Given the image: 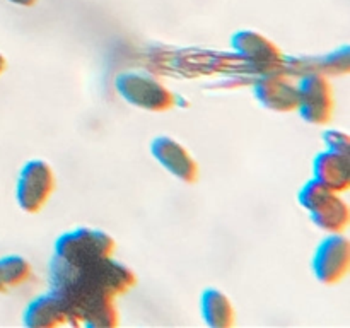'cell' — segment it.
<instances>
[{
  "label": "cell",
  "mask_w": 350,
  "mask_h": 328,
  "mask_svg": "<svg viewBox=\"0 0 350 328\" xmlns=\"http://www.w3.org/2000/svg\"><path fill=\"white\" fill-rule=\"evenodd\" d=\"M31 277H33V265L26 256H0V292L24 286Z\"/></svg>",
  "instance_id": "15"
},
{
  "label": "cell",
  "mask_w": 350,
  "mask_h": 328,
  "mask_svg": "<svg viewBox=\"0 0 350 328\" xmlns=\"http://www.w3.org/2000/svg\"><path fill=\"white\" fill-rule=\"evenodd\" d=\"M231 48L256 68L275 72L286 62L282 48L265 34L253 29H239L231 36Z\"/></svg>",
  "instance_id": "8"
},
{
  "label": "cell",
  "mask_w": 350,
  "mask_h": 328,
  "mask_svg": "<svg viewBox=\"0 0 350 328\" xmlns=\"http://www.w3.org/2000/svg\"><path fill=\"white\" fill-rule=\"evenodd\" d=\"M253 98L273 113H294L299 105V89L289 75L280 70L267 72L253 84Z\"/></svg>",
  "instance_id": "10"
},
{
  "label": "cell",
  "mask_w": 350,
  "mask_h": 328,
  "mask_svg": "<svg viewBox=\"0 0 350 328\" xmlns=\"http://www.w3.org/2000/svg\"><path fill=\"white\" fill-rule=\"evenodd\" d=\"M200 314L211 328H231L236 323V310L231 297L217 287L202 290Z\"/></svg>",
  "instance_id": "13"
},
{
  "label": "cell",
  "mask_w": 350,
  "mask_h": 328,
  "mask_svg": "<svg viewBox=\"0 0 350 328\" xmlns=\"http://www.w3.org/2000/svg\"><path fill=\"white\" fill-rule=\"evenodd\" d=\"M150 154L161 167L181 183L193 184L200 178V166L190 150L170 135H157L150 142Z\"/></svg>",
  "instance_id": "9"
},
{
  "label": "cell",
  "mask_w": 350,
  "mask_h": 328,
  "mask_svg": "<svg viewBox=\"0 0 350 328\" xmlns=\"http://www.w3.org/2000/svg\"><path fill=\"white\" fill-rule=\"evenodd\" d=\"M5 68H7V58L3 57V53H0V75L5 72Z\"/></svg>",
  "instance_id": "18"
},
{
  "label": "cell",
  "mask_w": 350,
  "mask_h": 328,
  "mask_svg": "<svg viewBox=\"0 0 350 328\" xmlns=\"http://www.w3.org/2000/svg\"><path fill=\"white\" fill-rule=\"evenodd\" d=\"M23 323L27 328H58L70 325V320L60 296L48 290L27 303L23 313Z\"/></svg>",
  "instance_id": "11"
},
{
  "label": "cell",
  "mask_w": 350,
  "mask_h": 328,
  "mask_svg": "<svg viewBox=\"0 0 350 328\" xmlns=\"http://www.w3.org/2000/svg\"><path fill=\"white\" fill-rule=\"evenodd\" d=\"M297 202L310 215L311 222L327 234L347 231L350 207L338 191L311 178L297 191Z\"/></svg>",
  "instance_id": "2"
},
{
  "label": "cell",
  "mask_w": 350,
  "mask_h": 328,
  "mask_svg": "<svg viewBox=\"0 0 350 328\" xmlns=\"http://www.w3.org/2000/svg\"><path fill=\"white\" fill-rule=\"evenodd\" d=\"M311 269L323 286H337L350 270V239L345 232H328L314 249Z\"/></svg>",
  "instance_id": "7"
},
{
  "label": "cell",
  "mask_w": 350,
  "mask_h": 328,
  "mask_svg": "<svg viewBox=\"0 0 350 328\" xmlns=\"http://www.w3.org/2000/svg\"><path fill=\"white\" fill-rule=\"evenodd\" d=\"M50 290L60 296L67 308L72 327H81L82 311L98 297L123 296L137 286V273L115 256L70 265L57 256L48 262Z\"/></svg>",
  "instance_id": "1"
},
{
  "label": "cell",
  "mask_w": 350,
  "mask_h": 328,
  "mask_svg": "<svg viewBox=\"0 0 350 328\" xmlns=\"http://www.w3.org/2000/svg\"><path fill=\"white\" fill-rule=\"evenodd\" d=\"M115 249L116 241L108 231L79 226L58 236L53 245V256L70 265H82L115 256Z\"/></svg>",
  "instance_id": "3"
},
{
  "label": "cell",
  "mask_w": 350,
  "mask_h": 328,
  "mask_svg": "<svg viewBox=\"0 0 350 328\" xmlns=\"http://www.w3.org/2000/svg\"><path fill=\"white\" fill-rule=\"evenodd\" d=\"M9 3H14L17 7H24V9H29V7H34L38 3V0H7Z\"/></svg>",
  "instance_id": "17"
},
{
  "label": "cell",
  "mask_w": 350,
  "mask_h": 328,
  "mask_svg": "<svg viewBox=\"0 0 350 328\" xmlns=\"http://www.w3.org/2000/svg\"><path fill=\"white\" fill-rule=\"evenodd\" d=\"M120 325V310L116 297H98L82 311L81 327L115 328Z\"/></svg>",
  "instance_id": "14"
},
{
  "label": "cell",
  "mask_w": 350,
  "mask_h": 328,
  "mask_svg": "<svg viewBox=\"0 0 350 328\" xmlns=\"http://www.w3.org/2000/svg\"><path fill=\"white\" fill-rule=\"evenodd\" d=\"M313 180L338 193L350 190V156L321 150L313 159Z\"/></svg>",
  "instance_id": "12"
},
{
  "label": "cell",
  "mask_w": 350,
  "mask_h": 328,
  "mask_svg": "<svg viewBox=\"0 0 350 328\" xmlns=\"http://www.w3.org/2000/svg\"><path fill=\"white\" fill-rule=\"evenodd\" d=\"M299 105L297 113L306 123L323 126L332 122L335 113L334 85L323 72H310L297 82Z\"/></svg>",
  "instance_id": "6"
},
{
  "label": "cell",
  "mask_w": 350,
  "mask_h": 328,
  "mask_svg": "<svg viewBox=\"0 0 350 328\" xmlns=\"http://www.w3.org/2000/svg\"><path fill=\"white\" fill-rule=\"evenodd\" d=\"M57 188L53 166L44 159H31L21 167L16 181V202L26 214H38L46 207Z\"/></svg>",
  "instance_id": "5"
},
{
  "label": "cell",
  "mask_w": 350,
  "mask_h": 328,
  "mask_svg": "<svg viewBox=\"0 0 350 328\" xmlns=\"http://www.w3.org/2000/svg\"><path fill=\"white\" fill-rule=\"evenodd\" d=\"M321 140H323L325 149L327 150L344 154V156H350V135L347 132H344V130H325L323 135H321Z\"/></svg>",
  "instance_id": "16"
},
{
  "label": "cell",
  "mask_w": 350,
  "mask_h": 328,
  "mask_svg": "<svg viewBox=\"0 0 350 328\" xmlns=\"http://www.w3.org/2000/svg\"><path fill=\"white\" fill-rule=\"evenodd\" d=\"M115 89L122 99L150 113H166L176 106V96L159 79L137 70L122 72L115 77Z\"/></svg>",
  "instance_id": "4"
}]
</instances>
